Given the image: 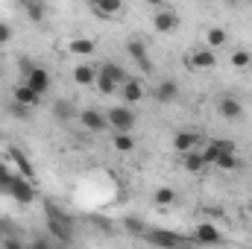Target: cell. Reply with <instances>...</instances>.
Listing matches in <instances>:
<instances>
[{"instance_id":"obj_21","label":"cell","mask_w":252,"mask_h":249,"mask_svg":"<svg viewBox=\"0 0 252 249\" xmlns=\"http://www.w3.org/2000/svg\"><path fill=\"white\" fill-rule=\"evenodd\" d=\"M73 82H76V85H94V82H97V67H91V64H76V67H73Z\"/></svg>"},{"instance_id":"obj_33","label":"cell","mask_w":252,"mask_h":249,"mask_svg":"<svg viewBox=\"0 0 252 249\" xmlns=\"http://www.w3.org/2000/svg\"><path fill=\"white\" fill-rule=\"evenodd\" d=\"M9 41H12V27L0 24V44H9Z\"/></svg>"},{"instance_id":"obj_28","label":"cell","mask_w":252,"mask_h":249,"mask_svg":"<svg viewBox=\"0 0 252 249\" xmlns=\"http://www.w3.org/2000/svg\"><path fill=\"white\" fill-rule=\"evenodd\" d=\"M70 53L73 56H91L94 53V41L91 38H73L70 41Z\"/></svg>"},{"instance_id":"obj_1","label":"cell","mask_w":252,"mask_h":249,"mask_svg":"<svg viewBox=\"0 0 252 249\" xmlns=\"http://www.w3.org/2000/svg\"><path fill=\"white\" fill-rule=\"evenodd\" d=\"M44 211H47V232L56 235L59 244H70L73 241V223H70V217L64 214L59 205H53L50 199H44Z\"/></svg>"},{"instance_id":"obj_6","label":"cell","mask_w":252,"mask_h":249,"mask_svg":"<svg viewBox=\"0 0 252 249\" xmlns=\"http://www.w3.org/2000/svg\"><path fill=\"white\" fill-rule=\"evenodd\" d=\"M106 121H109V126H112L115 132H132V126H135V115H132L129 106H115V109L106 112Z\"/></svg>"},{"instance_id":"obj_14","label":"cell","mask_w":252,"mask_h":249,"mask_svg":"<svg viewBox=\"0 0 252 249\" xmlns=\"http://www.w3.org/2000/svg\"><path fill=\"white\" fill-rule=\"evenodd\" d=\"M188 64L196 67V70H211V67H217V53H211L208 47H199V50L190 53Z\"/></svg>"},{"instance_id":"obj_2","label":"cell","mask_w":252,"mask_h":249,"mask_svg":"<svg viewBox=\"0 0 252 249\" xmlns=\"http://www.w3.org/2000/svg\"><path fill=\"white\" fill-rule=\"evenodd\" d=\"M21 67H24V85L32 88L38 97L47 94V88H50V73H47L41 64H30L27 59H21Z\"/></svg>"},{"instance_id":"obj_5","label":"cell","mask_w":252,"mask_h":249,"mask_svg":"<svg viewBox=\"0 0 252 249\" xmlns=\"http://www.w3.org/2000/svg\"><path fill=\"white\" fill-rule=\"evenodd\" d=\"M153 30L156 32H176L179 30V12L170 9V6H158L156 15H153Z\"/></svg>"},{"instance_id":"obj_22","label":"cell","mask_w":252,"mask_h":249,"mask_svg":"<svg viewBox=\"0 0 252 249\" xmlns=\"http://www.w3.org/2000/svg\"><path fill=\"white\" fill-rule=\"evenodd\" d=\"M21 9H24V15H27L32 24H41V21H44V15H47V6H44V3H38V0H32V3H21Z\"/></svg>"},{"instance_id":"obj_18","label":"cell","mask_w":252,"mask_h":249,"mask_svg":"<svg viewBox=\"0 0 252 249\" xmlns=\"http://www.w3.org/2000/svg\"><path fill=\"white\" fill-rule=\"evenodd\" d=\"M97 73H103V76H109L112 82H118V85H124L126 79H129V73H126V67L124 64H118V62H103L100 67H97Z\"/></svg>"},{"instance_id":"obj_13","label":"cell","mask_w":252,"mask_h":249,"mask_svg":"<svg viewBox=\"0 0 252 249\" xmlns=\"http://www.w3.org/2000/svg\"><path fill=\"white\" fill-rule=\"evenodd\" d=\"M217 112H220V118H226V121H241L244 118V103H238L235 97H220V103H217Z\"/></svg>"},{"instance_id":"obj_17","label":"cell","mask_w":252,"mask_h":249,"mask_svg":"<svg viewBox=\"0 0 252 249\" xmlns=\"http://www.w3.org/2000/svg\"><path fill=\"white\" fill-rule=\"evenodd\" d=\"M229 44V32L223 30V27H211L208 32H205V47L211 50V53H217L220 47H226Z\"/></svg>"},{"instance_id":"obj_35","label":"cell","mask_w":252,"mask_h":249,"mask_svg":"<svg viewBox=\"0 0 252 249\" xmlns=\"http://www.w3.org/2000/svg\"><path fill=\"white\" fill-rule=\"evenodd\" d=\"M6 229H9V226H6V223H3V220H0V232H6Z\"/></svg>"},{"instance_id":"obj_27","label":"cell","mask_w":252,"mask_h":249,"mask_svg":"<svg viewBox=\"0 0 252 249\" xmlns=\"http://www.w3.org/2000/svg\"><path fill=\"white\" fill-rule=\"evenodd\" d=\"M112 144H115L118 153H132V150H135V138H132V132H115Z\"/></svg>"},{"instance_id":"obj_31","label":"cell","mask_w":252,"mask_h":249,"mask_svg":"<svg viewBox=\"0 0 252 249\" xmlns=\"http://www.w3.org/2000/svg\"><path fill=\"white\" fill-rule=\"evenodd\" d=\"M12 115H15L18 121H30L32 109H27V106H18V103H12Z\"/></svg>"},{"instance_id":"obj_24","label":"cell","mask_w":252,"mask_h":249,"mask_svg":"<svg viewBox=\"0 0 252 249\" xmlns=\"http://www.w3.org/2000/svg\"><path fill=\"white\" fill-rule=\"evenodd\" d=\"M153 202H156L158 208H167V205H173V202H176V190H173L170 185L156 187V193H153Z\"/></svg>"},{"instance_id":"obj_26","label":"cell","mask_w":252,"mask_h":249,"mask_svg":"<svg viewBox=\"0 0 252 249\" xmlns=\"http://www.w3.org/2000/svg\"><path fill=\"white\" fill-rule=\"evenodd\" d=\"M214 167H220V170L232 173V170H238V167H241V158H238L235 153H220V156H217V161H214Z\"/></svg>"},{"instance_id":"obj_9","label":"cell","mask_w":252,"mask_h":249,"mask_svg":"<svg viewBox=\"0 0 252 249\" xmlns=\"http://www.w3.org/2000/svg\"><path fill=\"white\" fill-rule=\"evenodd\" d=\"M193 241L202 244V247H220V244H223V232H220L214 223H196Z\"/></svg>"},{"instance_id":"obj_4","label":"cell","mask_w":252,"mask_h":249,"mask_svg":"<svg viewBox=\"0 0 252 249\" xmlns=\"http://www.w3.org/2000/svg\"><path fill=\"white\" fill-rule=\"evenodd\" d=\"M144 241H150L153 247H158V249H182V247H188V238H182V235H176V232H170V229H147Z\"/></svg>"},{"instance_id":"obj_15","label":"cell","mask_w":252,"mask_h":249,"mask_svg":"<svg viewBox=\"0 0 252 249\" xmlns=\"http://www.w3.org/2000/svg\"><path fill=\"white\" fill-rule=\"evenodd\" d=\"M91 12L106 21V18L121 15V12H124V3H121V0H91Z\"/></svg>"},{"instance_id":"obj_12","label":"cell","mask_w":252,"mask_h":249,"mask_svg":"<svg viewBox=\"0 0 252 249\" xmlns=\"http://www.w3.org/2000/svg\"><path fill=\"white\" fill-rule=\"evenodd\" d=\"M12 103H18V106H27V109H35V106L41 103V97H38L32 88H27L24 82H18V85L12 88Z\"/></svg>"},{"instance_id":"obj_19","label":"cell","mask_w":252,"mask_h":249,"mask_svg":"<svg viewBox=\"0 0 252 249\" xmlns=\"http://www.w3.org/2000/svg\"><path fill=\"white\" fill-rule=\"evenodd\" d=\"M9 161H15L18 164V176H24V179H35V170H32V164H30V158L21 153V150H9Z\"/></svg>"},{"instance_id":"obj_7","label":"cell","mask_w":252,"mask_h":249,"mask_svg":"<svg viewBox=\"0 0 252 249\" xmlns=\"http://www.w3.org/2000/svg\"><path fill=\"white\" fill-rule=\"evenodd\" d=\"M202 144H205V138H202L199 132H193V129H182V132H176V135H173V150H176L179 156L199 150Z\"/></svg>"},{"instance_id":"obj_8","label":"cell","mask_w":252,"mask_h":249,"mask_svg":"<svg viewBox=\"0 0 252 249\" xmlns=\"http://www.w3.org/2000/svg\"><path fill=\"white\" fill-rule=\"evenodd\" d=\"M126 53L132 56V62L138 64L144 73H153V59H150L147 44H144L141 38H129V41H126Z\"/></svg>"},{"instance_id":"obj_16","label":"cell","mask_w":252,"mask_h":249,"mask_svg":"<svg viewBox=\"0 0 252 249\" xmlns=\"http://www.w3.org/2000/svg\"><path fill=\"white\" fill-rule=\"evenodd\" d=\"M144 94H147V91H144V82H138V79H132V76L121 85V97L126 100V106L141 103V100H144Z\"/></svg>"},{"instance_id":"obj_10","label":"cell","mask_w":252,"mask_h":249,"mask_svg":"<svg viewBox=\"0 0 252 249\" xmlns=\"http://www.w3.org/2000/svg\"><path fill=\"white\" fill-rule=\"evenodd\" d=\"M79 124L85 126L88 132H106V129H109L106 115L97 112V109H82V112H79Z\"/></svg>"},{"instance_id":"obj_29","label":"cell","mask_w":252,"mask_h":249,"mask_svg":"<svg viewBox=\"0 0 252 249\" xmlns=\"http://www.w3.org/2000/svg\"><path fill=\"white\" fill-rule=\"evenodd\" d=\"M124 229L129 232V235H135V238H144L150 226H147L144 220H138V217H126V220H124Z\"/></svg>"},{"instance_id":"obj_34","label":"cell","mask_w":252,"mask_h":249,"mask_svg":"<svg viewBox=\"0 0 252 249\" xmlns=\"http://www.w3.org/2000/svg\"><path fill=\"white\" fill-rule=\"evenodd\" d=\"M3 249H27V247H24L18 238H6V241H3Z\"/></svg>"},{"instance_id":"obj_32","label":"cell","mask_w":252,"mask_h":249,"mask_svg":"<svg viewBox=\"0 0 252 249\" xmlns=\"http://www.w3.org/2000/svg\"><path fill=\"white\" fill-rule=\"evenodd\" d=\"M27 249H53V244H50V238H35Z\"/></svg>"},{"instance_id":"obj_25","label":"cell","mask_w":252,"mask_h":249,"mask_svg":"<svg viewBox=\"0 0 252 249\" xmlns=\"http://www.w3.org/2000/svg\"><path fill=\"white\" fill-rule=\"evenodd\" d=\"M229 64H232L235 70H247V67H252V53L250 50H244V47H238V50H232Z\"/></svg>"},{"instance_id":"obj_23","label":"cell","mask_w":252,"mask_h":249,"mask_svg":"<svg viewBox=\"0 0 252 249\" xmlns=\"http://www.w3.org/2000/svg\"><path fill=\"white\" fill-rule=\"evenodd\" d=\"M182 167H185L188 173H199V170H202V167H208V164H205L202 153H199V150H193V153H185V156H182Z\"/></svg>"},{"instance_id":"obj_20","label":"cell","mask_w":252,"mask_h":249,"mask_svg":"<svg viewBox=\"0 0 252 249\" xmlns=\"http://www.w3.org/2000/svg\"><path fill=\"white\" fill-rule=\"evenodd\" d=\"M53 115H56V121H62V124L79 118V112H76V106H73L70 100H56V103H53Z\"/></svg>"},{"instance_id":"obj_11","label":"cell","mask_w":252,"mask_h":249,"mask_svg":"<svg viewBox=\"0 0 252 249\" xmlns=\"http://www.w3.org/2000/svg\"><path fill=\"white\" fill-rule=\"evenodd\" d=\"M153 97H156V103H161V106L176 103V97H179V82H173V79H161V82L153 88Z\"/></svg>"},{"instance_id":"obj_30","label":"cell","mask_w":252,"mask_h":249,"mask_svg":"<svg viewBox=\"0 0 252 249\" xmlns=\"http://www.w3.org/2000/svg\"><path fill=\"white\" fill-rule=\"evenodd\" d=\"M94 85H97V91H100L103 97H109V94L121 91V85H118V82H112V79H109V76H103V73H97V82H94Z\"/></svg>"},{"instance_id":"obj_3","label":"cell","mask_w":252,"mask_h":249,"mask_svg":"<svg viewBox=\"0 0 252 249\" xmlns=\"http://www.w3.org/2000/svg\"><path fill=\"white\" fill-rule=\"evenodd\" d=\"M6 193L18 202V205H30V202H35V187H32V182L30 179H24V176H18V173H12L9 176V182H6Z\"/></svg>"}]
</instances>
